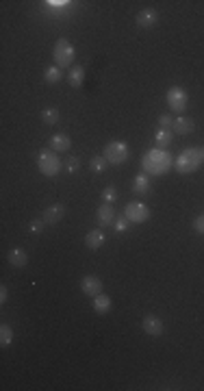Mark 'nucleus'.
I'll use <instances>...</instances> for the list:
<instances>
[{
	"label": "nucleus",
	"instance_id": "nucleus-1",
	"mask_svg": "<svg viewBox=\"0 0 204 391\" xmlns=\"http://www.w3.org/2000/svg\"><path fill=\"white\" fill-rule=\"evenodd\" d=\"M170 165H172V157L163 148H156V150L148 152V155L143 157V170L150 172L152 176L163 174L165 170H170Z\"/></svg>",
	"mask_w": 204,
	"mask_h": 391
},
{
	"label": "nucleus",
	"instance_id": "nucleus-2",
	"mask_svg": "<svg viewBox=\"0 0 204 391\" xmlns=\"http://www.w3.org/2000/svg\"><path fill=\"white\" fill-rule=\"evenodd\" d=\"M52 57H55V65L67 70V67H74V57H76V50L70 44V40L65 37H59L55 42V50H52Z\"/></svg>",
	"mask_w": 204,
	"mask_h": 391
},
{
	"label": "nucleus",
	"instance_id": "nucleus-3",
	"mask_svg": "<svg viewBox=\"0 0 204 391\" xmlns=\"http://www.w3.org/2000/svg\"><path fill=\"white\" fill-rule=\"evenodd\" d=\"M204 163V159H202V148H187L180 152V157L174 161V165H176V170L180 174H191L195 172L198 167Z\"/></svg>",
	"mask_w": 204,
	"mask_h": 391
},
{
	"label": "nucleus",
	"instance_id": "nucleus-4",
	"mask_svg": "<svg viewBox=\"0 0 204 391\" xmlns=\"http://www.w3.org/2000/svg\"><path fill=\"white\" fill-rule=\"evenodd\" d=\"M61 159L57 157V152L55 150H50V148H44L39 152V157H37V167H39V172L44 176H48V179H55V176L61 172Z\"/></svg>",
	"mask_w": 204,
	"mask_h": 391
},
{
	"label": "nucleus",
	"instance_id": "nucleus-5",
	"mask_svg": "<svg viewBox=\"0 0 204 391\" xmlns=\"http://www.w3.org/2000/svg\"><path fill=\"white\" fill-rule=\"evenodd\" d=\"M102 157L107 159L111 165H122L128 161V157H131V148H128L126 141H109L104 146Z\"/></svg>",
	"mask_w": 204,
	"mask_h": 391
},
{
	"label": "nucleus",
	"instance_id": "nucleus-6",
	"mask_svg": "<svg viewBox=\"0 0 204 391\" xmlns=\"http://www.w3.org/2000/svg\"><path fill=\"white\" fill-rule=\"evenodd\" d=\"M150 216H152V211H150V206L143 204V202L133 200L124 206V218L131 222V224H143V222L150 220Z\"/></svg>",
	"mask_w": 204,
	"mask_h": 391
},
{
	"label": "nucleus",
	"instance_id": "nucleus-7",
	"mask_svg": "<svg viewBox=\"0 0 204 391\" xmlns=\"http://www.w3.org/2000/svg\"><path fill=\"white\" fill-rule=\"evenodd\" d=\"M165 100H168V106L170 111H176V113H183L187 109V102H189V94L180 87V85H174L168 89V96H165Z\"/></svg>",
	"mask_w": 204,
	"mask_h": 391
},
{
	"label": "nucleus",
	"instance_id": "nucleus-8",
	"mask_svg": "<svg viewBox=\"0 0 204 391\" xmlns=\"http://www.w3.org/2000/svg\"><path fill=\"white\" fill-rule=\"evenodd\" d=\"M80 289H83V294L89 296V298H96L98 294H102V280H100V276H96V274L83 276Z\"/></svg>",
	"mask_w": 204,
	"mask_h": 391
},
{
	"label": "nucleus",
	"instance_id": "nucleus-9",
	"mask_svg": "<svg viewBox=\"0 0 204 391\" xmlns=\"http://www.w3.org/2000/svg\"><path fill=\"white\" fill-rule=\"evenodd\" d=\"M65 213H67V206L63 202H52L46 206V211H44V222L46 224H59L63 218H65Z\"/></svg>",
	"mask_w": 204,
	"mask_h": 391
},
{
	"label": "nucleus",
	"instance_id": "nucleus-10",
	"mask_svg": "<svg viewBox=\"0 0 204 391\" xmlns=\"http://www.w3.org/2000/svg\"><path fill=\"white\" fill-rule=\"evenodd\" d=\"M96 218H98V224H100V228H107V226H113V222H115L117 218V213L115 209H113V204H100L98 206V211H96Z\"/></svg>",
	"mask_w": 204,
	"mask_h": 391
},
{
	"label": "nucleus",
	"instance_id": "nucleus-11",
	"mask_svg": "<svg viewBox=\"0 0 204 391\" xmlns=\"http://www.w3.org/2000/svg\"><path fill=\"white\" fill-rule=\"evenodd\" d=\"M141 326H143V331H146V335H150V337H161L163 335V322L156 315H146L143 322H141Z\"/></svg>",
	"mask_w": 204,
	"mask_h": 391
},
{
	"label": "nucleus",
	"instance_id": "nucleus-12",
	"mask_svg": "<svg viewBox=\"0 0 204 391\" xmlns=\"http://www.w3.org/2000/svg\"><path fill=\"white\" fill-rule=\"evenodd\" d=\"M70 146H72V139H70V135H65V133H55L48 141V148L55 150V152H67Z\"/></svg>",
	"mask_w": 204,
	"mask_h": 391
},
{
	"label": "nucleus",
	"instance_id": "nucleus-13",
	"mask_svg": "<svg viewBox=\"0 0 204 391\" xmlns=\"http://www.w3.org/2000/svg\"><path fill=\"white\" fill-rule=\"evenodd\" d=\"M156 22H158V13L154 9H141L137 13V26L141 28H152L156 26Z\"/></svg>",
	"mask_w": 204,
	"mask_h": 391
},
{
	"label": "nucleus",
	"instance_id": "nucleus-14",
	"mask_svg": "<svg viewBox=\"0 0 204 391\" xmlns=\"http://www.w3.org/2000/svg\"><path fill=\"white\" fill-rule=\"evenodd\" d=\"M65 79H67V85H70V87H74V89L83 87V83H85V67H83V65L70 67V74H67Z\"/></svg>",
	"mask_w": 204,
	"mask_h": 391
},
{
	"label": "nucleus",
	"instance_id": "nucleus-15",
	"mask_svg": "<svg viewBox=\"0 0 204 391\" xmlns=\"http://www.w3.org/2000/svg\"><path fill=\"white\" fill-rule=\"evenodd\" d=\"M133 191H135L137 196H146V194H150V191H152V181H150V176H148V174L135 176Z\"/></svg>",
	"mask_w": 204,
	"mask_h": 391
},
{
	"label": "nucleus",
	"instance_id": "nucleus-16",
	"mask_svg": "<svg viewBox=\"0 0 204 391\" xmlns=\"http://www.w3.org/2000/svg\"><path fill=\"white\" fill-rule=\"evenodd\" d=\"M85 246L89 250H98V248H102L104 246V233L98 228V231H89L85 235Z\"/></svg>",
	"mask_w": 204,
	"mask_h": 391
},
{
	"label": "nucleus",
	"instance_id": "nucleus-17",
	"mask_svg": "<svg viewBox=\"0 0 204 391\" xmlns=\"http://www.w3.org/2000/svg\"><path fill=\"white\" fill-rule=\"evenodd\" d=\"M172 128H174V133H178V135H189L195 130V122L191 118H178V120H174Z\"/></svg>",
	"mask_w": 204,
	"mask_h": 391
},
{
	"label": "nucleus",
	"instance_id": "nucleus-18",
	"mask_svg": "<svg viewBox=\"0 0 204 391\" xmlns=\"http://www.w3.org/2000/svg\"><path fill=\"white\" fill-rule=\"evenodd\" d=\"M9 263L13 267H24L28 263V252L22 248H11L9 250Z\"/></svg>",
	"mask_w": 204,
	"mask_h": 391
},
{
	"label": "nucleus",
	"instance_id": "nucleus-19",
	"mask_svg": "<svg viewBox=\"0 0 204 391\" xmlns=\"http://www.w3.org/2000/svg\"><path fill=\"white\" fill-rule=\"evenodd\" d=\"M94 311L98 313V315H107V313L111 311V298L107 294H98L94 298Z\"/></svg>",
	"mask_w": 204,
	"mask_h": 391
},
{
	"label": "nucleus",
	"instance_id": "nucleus-20",
	"mask_svg": "<svg viewBox=\"0 0 204 391\" xmlns=\"http://www.w3.org/2000/svg\"><path fill=\"white\" fill-rule=\"evenodd\" d=\"M59 120H61V113H59L57 106H46V109H42V122L46 126H55Z\"/></svg>",
	"mask_w": 204,
	"mask_h": 391
},
{
	"label": "nucleus",
	"instance_id": "nucleus-21",
	"mask_svg": "<svg viewBox=\"0 0 204 391\" xmlns=\"http://www.w3.org/2000/svg\"><path fill=\"white\" fill-rule=\"evenodd\" d=\"M61 79H63V70H61V67L48 65L46 70H44V81H46L48 85H55V83H59Z\"/></svg>",
	"mask_w": 204,
	"mask_h": 391
},
{
	"label": "nucleus",
	"instance_id": "nucleus-22",
	"mask_svg": "<svg viewBox=\"0 0 204 391\" xmlns=\"http://www.w3.org/2000/svg\"><path fill=\"white\" fill-rule=\"evenodd\" d=\"M154 141L158 144V148H168V146L172 144V130L170 128H158L156 130V135H154Z\"/></svg>",
	"mask_w": 204,
	"mask_h": 391
},
{
	"label": "nucleus",
	"instance_id": "nucleus-23",
	"mask_svg": "<svg viewBox=\"0 0 204 391\" xmlns=\"http://www.w3.org/2000/svg\"><path fill=\"white\" fill-rule=\"evenodd\" d=\"M107 165H109V161L102 155H96V157H92V161H89V170H92L94 174H102L104 170H107Z\"/></svg>",
	"mask_w": 204,
	"mask_h": 391
},
{
	"label": "nucleus",
	"instance_id": "nucleus-24",
	"mask_svg": "<svg viewBox=\"0 0 204 391\" xmlns=\"http://www.w3.org/2000/svg\"><path fill=\"white\" fill-rule=\"evenodd\" d=\"M11 341H13V328L9 324H3L0 326V346L7 348L11 346Z\"/></svg>",
	"mask_w": 204,
	"mask_h": 391
},
{
	"label": "nucleus",
	"instance_id": "nucleus-25",
	"mask_svg": "<svg viewBox=\"0 0 204 391\" xmlns=\"http://www.w3.org/2000/svg\"><path fill=\"white\" fill-rule=\"evenodd\" d=\"M100 198H102V202H104V204H113V202L117 200V187H113V185H107V187L102 189Z\"/></svg>",
	"mask_w": 204,
	"mask_h": 391
},
{
	"label": "nucleus",
	"instance_id": "nucleus-26",
	"mask_svg": "<svg viewBox=\"0 0 204 391\" xmlns=\"http://www.w3.org/2000/svg\"><path fill=\"white\" fill-rule=\"evenodd\" d=\"M44 226H46L44 218H42V220H31V224H28V233H31V235H42Z\"/></svg>",
	"mask_w": 204,
	"mask_h": 391
},
{
	"label": "nucleus",
	"instance_id": "nucleus-27",
	"mask_svg": "<svg viewBox=\"0 0 204 391\" xmlns=\"http://www.w3.org/2000/svg\"><path fill=\"white\" fill-rule=\"evenodd\" d=\"M128 224H131V222H128L124 216H117L115 222H113V228H115V233H126V231H128Z\"/></svg>",
	"mask_w": 204,
	"mask_h": 391
},
{
	"label": "nucleus",
	"instance_id": "nucleus-28",
	"mask_svg": "<svg viewBox=\"0 0 204 391\" xmlns=\"http://www.w3.org/2000/svg\"><path fill=\"white\" fill-rule=\"evenodd\" d=\"M78 165H80V163H78V157H70V159L65 161V170L70 172V174H76V172H78Z\"/></svg>",
	"mask_w": 204,
	"mask_h": 391
},
{
	"label": "nucleus",
	"instance_id": "nucleus-29",
	"mask_svg": "<svg viewBox=\"0 0 204 391\" xmlns=\"http://www.w3.org/2000/svg\"><path fill=\"white\" fill-rule=\"evenodd\" d=\"M193 231L198 235H204V213H200V216L193 220Z\"/></svg>",
	"mask_w": 204,
	"mask_h": 391
},
{
	"label": "nucleus",
	"instance_id": "nucleus-30",
	"mask_svg": "<svg viewBox=\"0 0 204 391\" xmlns=\"http://www.w3.org/2000/svg\"><path fill=\"white\" fill-rule=\"evenodd\" d=\"M158 126H161V128H170V126H174V118L170 116V113H165V116L158 118Z\"/></svg>",
	"mask_w": 204,
	"mask_h": 391
},
{
	"label": "nucleus",
	"instance_id": "nucleus-31",
	"mask_svg": "<svg viewBox=\"0 0 204 391\" xmlns=\"http://www.w3.org/2000/svg\"><path fill=\"white\" fill-rule=\"evenodd\" d=\"M7 300H9V289L7 285H0V304H5Z\"/></svg>",
	"mask_w": 204,
	"mask_h": 391
},
{
	"label": "nucleus",
	"instance_id": "nucleus-32",
	"mask_svg": "<svg viewBox=\"0 0 204 391\" xmlns=\"http://www.w3.org/2000/svg\"><path fill=\"white\" fill-rule=\"evenodd\" d=\"M202 159H204V146H202Z\"/></svg>",
	"mask_w": 204,
	"mask_h": 391
}]
</instances>
